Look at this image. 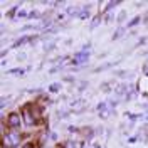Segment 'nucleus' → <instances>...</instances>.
<instances>
[{
    "label": "nucleus",
    "instance_id": "obj_1",
    "mask_svg": "<svg viewBox=\"0 0 148 148\" xmlns=\"http://www.w3.org/2000/svg\"><path fill=\"white\" fill-rule=\"evenodd\" d=\"M22 141V135L17 133L15 130H9V133L2 135V147L3 148H15L20 145Z\"/></svg>",
    "mask_w": 148,
    "mask_h": 148
},
{
    "label": "nucleus",
    "instance_id": "obj_2",
    "mask_svg": "<svg viewBox=\"0 0 148 148\" xmlns=\"http://www.w3.org/2000/svg\"><path fill=\"white\" fill-rule=\"evenodd\" d=\"M20 116H22V121L25 123V126H34V125L39 123V120L36 118L34 111H32V108H30V104H24V106H22Z\"/></svg>",
    "mask_w": 148,
    "mask_h": 148
},
{
    "label": "nucleus",
    "instance_id": "obj_3",
    "mask_svg": "<svg viewBox=\"0 0 148 148\" xmlns=\"http://www.w3.org/2000/svg\"><path fill=\"white\" fill-rule=\"evenodd\" d=\"M3 123L9 126L10 130H17L24 121H22V116L18 114V113H9L7 116H5V120H3Z\"/></svg>",
    "mask_w": 148,
    "mask_h": 148
},
{
    "label": "nucleus",
    "instance_id": "obj_4",
    "mask_svg": "<svg viewBox=\"0 0 148 148\" xmlns=\"http://www.w3.org/2000/svg\"><path fill=\"white\" fill-rule=\"evenodd\" d=\"M32 39H36L34 36H25V37H20V40H17L15 44H14V47H18V46H22V44H27V42H30Z\"/></svg>",
    "mask_w": 148,
    "mask_h": 148
},
{
    "label": "nucleus",
    "instance_id": "obj_5",
    "mask_svg": "<svg viewBox=\"0 0 148 148\" xmlns=\"http://www.w3.org/2000/svg\"><path fill=\"white\" fill-rule=\"evenodd\" d=\"M88 52H84V54H77L76 57H74V62H84L86 59H88Z\"/></svg>",
    "mask_w": 148,
    "mask_h": 148
},
{
    "label": "nucleus",
    "instance_id": "obj_6",
    "mask_svg": "<svg viewBox=\"0 0 148 148\" xmlns=\"http://www.w3.org/2000/svg\"><path fill=\"white\" fill-rule=\"evenodd\" d=\"M138 22H140V17H135V18H133V20H131V22L128 24V27H133V25H136Z\"/></svg>",
    "mask_w": 148,
    "mask_h": 148
},
{
    "label": "nucleus",
    "instance_id": "obj_7",
    "mask_svg": "<svg viewBox=\"0 0 148 148\" xmlns=\"http://www.w3.org/2000/svg\"><path fill=\"white\" fill-rule=\"evenodd\" d=\"M22 148H39V147H36L34 143H30V141H29V143H25V145H22Z\"/></svg>",
    "mask_w": 148,
    "mask_h": 148
},
{
    "label": "nucleus",
    "instance_id": "obj_8",
    "mask_svg": "<svg viewBox=\"0 0 148 148\" xmlns=\"http://www.w3.org/2000/svg\"><path fill=\"white\" fill-rule=\"evenodd\" d=\"M116 5H120V2H111V3H108V7H106V10H110L111 7H116Z\"/></svg>",
    "mask_w": 148,
    "mask_h": 148
},
{
    "label": "nucleus",
    "instance_id": "obj_9",
    "mask_svg": "<svg viewBox=\"0 0 148 148\" xmlns=\"http://www.w3.org/2000/svg\"><path fill=\"white\" fill-rule=\"evenodd\" d=\"M59 88H61L59 84H52V86H51V92L52 91H59Z\"/></svg>",
    "mask_w": 148,
    "mask_h": 148
},
{
    "label": "nucleus",
    "instance_id": "obj_10",
    "mask_svg": "<svg viewBox=\"0 0 148 148\" xmlns=\"http://www.w3.org/2000/svg\"><path fill=\"white\" fill-rule=\"evenodd\" d=\"M64 148H76V143H73V141H69V143H67V147H64Z\"/></svg>",
    "mask_w": 148,
    "mask_h": 148
},
{
    "label": "nucleus",
    "instance_id": "obj_11",
    "mask_svg": "<svg viewBox=\"0 0 148 148\" xmlns=\"http://www.w3.org/2000/svg\"><path fill=\"white\" fill-rule=\"evenodd\" d=\"M98 22H99V17H96L94 20H92V27H96V24H98Z\"/></svg>",
    "mask_w": 148,
    "mask_h": 148
}]
</instances>
